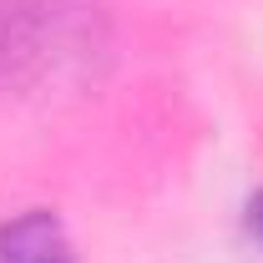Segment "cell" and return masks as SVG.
Listing matches in <instances>:
<instances>
[{
    "label": "cell",
    "instance_id": "6da1fadb",
    "mask_svg": "<svg viewBox=\"0 0 263 263\" xmlns=\"http://www.w3.org/2000/svg\"><path fill=\"white\" fill-rule=\"evenodd\" d=\"M111 61V21L97 0H0V97L86 86Z\"/></svg>",
    "mask_w": 263,
    "mask_h": 263
},
{
    "label": "cell",
    "instance_id": "7a4b0ae2",
    "mask_svg": "<svg viewBox=\"0 0 263 263\" xmlns=\"http://www.w3.org/2000/svg\"><path fill=\"white\" fill-rule=\"evenodd\" d=\"M0 263H76V248L51 208H26L0 223Z\"/></svg>",
    "mask_w": 263,
    "mask_h": 263
},
{
    "label": "cell",
    "instance_id": "3957f363",
    "mask_svg": "<svg viewBox=\"0 0 263 263\" xmlns=\"http://www.w3.org/2000/svg\"><path fill=\"white\" fill-rule=\"evenodd\" d=\"M248 233H253V238L263 243V187L248 197Z\"/></svg>",
    "mask_w": 263,
    "mask_h": 263
}]
</instances>
